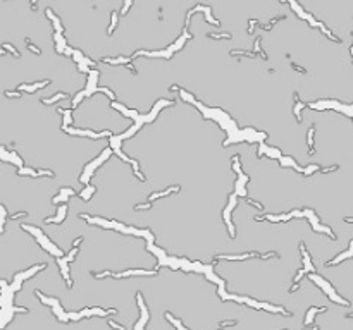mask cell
Segmentation results:
<instances>
[{
	"instance_id": "obj_1",
	"label": "cell",
	"mask_w": 353,
	"mask_h": 330,
	"mask_svg": "<svg viewBox=\"0 0 353 330\" xmlns=\"http://www.w3.org/2000/svg\"><path fill=\"white\" fill-rule=\"evenodd\" d=\"M234 206H236V193L229 196V205H227V208L224 210V222H226V225H227V229H229V236H231V237H236V229H234V225H233V222L229 220V215H231V210H233Z\"/></svg>"
},
{
	"instance_id": "obj_2",
	"label": "cell",
	"mask_w": 353,
	"mask_h": 330,
	"mask_svg": "<svg viewBox=\"0 0 353 330\" xmlns=\"http://www.w3.org/2000/svg\"><path fill=\"white\" fill-rule=\"evenodd\" d=\"M67 205H62V206H59V215L57 217H48V218H45V222L47 224H52V222H55V224H60L62 220H64V217H66V213H67Z\"/></svg>"
},
{
	"instance_id": "obj_3",
	"label": "cell",
	"mask_w": 353,
	"mask_h": 330,
	"mask_svg": "<svg viewBox=\"0 0 353 330\" xmlns=\"http://www.w3.org/2000/svg\"><path fill=\"white\" fill-rule=\"evenodd\" d=\"M47 84H50V81H41V83H36V84H31V86H26V84H21V86L17 88V91H29V93H33V91H36L38 88H43V86H47Z\"/></svg>"
},
{
	"instance_id": "obj_4",
	"label": "cell",
	"mask_w": 353,
	"mask_h": 330,
	"mask_svg": "<svg viewBox=\"0 0 353 330\" xmlns=\"http://www.w3.org/2000/svg\"><path fill=\"white\" fill-rule=\"evenodd\" d=\"M45 14H47V15H48V17L53 21V24H55V33L62 34V26H60V21H59V17H57V15L52 12V9H47V10H45Z\"/></svg>"
},
{
	"instance_id": "obj_5",
	"label": "cell",
	"mask_w": 353,
	"mask_h": 330,
	"mask_svg": "<svg viewBox=\"0 0 353 330\" xmlns=\"http://www.w3.org/2000/svg\"><path fill=\"white\" fill-rule=\"evenodd\" d=\"M174 191H179V186H172V187H169V189H166V191H162V193H155V194H150V201H154V199H157V198H162V196H167V194H171V193H174Z\"/></svg>"
},
{
	"instance_id": "obj_6",
	"label": "cell",
	"mask_w": 353,
	"mask_h": 330,
	"mask_svg": "<svg viewBox=\"0 0 353 330\" xmlns=\"http://www.w3.org/2000/svg\"><path fill=\"white\" fill-rule=\"evenodd\" d=\"M64 98H69V95H66V93H57V95H53L52 98H48V100H41L45 105H52V103H55V102H59V100H64Z\"/></svg>"
},
{
	"instance_id": "obj_7",
	"label": "cell",
	"mask_w": 353,
	"mask_h": 330,
	"mask_svg": "<svg viewBox=\"0 0 353 330\" xmlns=\"http://www.w3.org/2000/svg\"><path fill=\"white\" fill-rule=\"evenodd\" d=\"M34 294H36V296H38V298H40V299H41L45 304H48V306H57V304H59V301H57V299H48V298H45V296H43L40 291H36Z\"/></svg>"
},
{
	"instance_id": "obj_8",
	"label": "cell",
	"mask_w": 353,
	"mask_h": 330,
	"mask_svg": "<svg viewBox=\"0 0 353 330\" xmlns=\"http://www.w3.org/2000/svg\"><path fill=\"white\" fill-rule=\"evenodd\" d=\"M314 126L308 129V146H310V150H308V155H314L315 153V150H314Z\"/></svg>"
},
{
	"instance_id": "obj_9",
	"label": "cell",
	"mask_w": 353,
	"mask_h": 330,
	"mask_svg": "<svg viewBox=\"0 0 353 330\" xmlns=\"http://www.w3.org/2000/svg\"><path fill=\"white\" fill-rule=\"evenodd\" d=\"M95 191H97V187H95V186H88V187H86V189L81 193V198H83V199H90V198H91V194H93Z\"/></svg>"
},
{
	"instance_id": "obj_10",
	"label": "cell",
	"mask_w": 353,
	"mask_h": 330,
	"mask_svg": "<svg viewBox=\"0 0 353 330\" xmlns=\"http://www.w3.org/2000/svg\"><path fill=\"white\" fill-rule=\"evenodd\" d=\"M207 36H208V38H224V40H231V34H229V33H224V34H222V33H220V34H217V33H208Z\"/></svg>"
},
{
	"instance_id": "obj_11",
	"label": "cell",
	"mask_w": 353,
	"mask_h": 330,
	"mask_svg": "<svg viewBox=\"0 0 353 330\" xmlns=\"http://www.w3.org/2000/svg\"><path fill=\"white\" fill-rule=\"evenodd\" d=\"M315 311H317V308H310V310H308V317L303 320V325H308V323L314 320V313H315Z\"/></svg>"
},
{
	"instance_id": "obj_12",
	"label": "cell",
	"mask_w": 353,
	"mask_h": 330,
	"mask_svg": "<svg viewBox=\"0 0 353 330\" xmlns=\"http://www.w3.org/2000/svg\"><path fill=\"white\" fill-rule=\"evenodd\" d=\"M76 253H78V248H72V251H71V253H69V255H67V256L64 258V261H66V263H71V261L74 260V256H76Z\"/></svg>"
},
{
	"instance_id": "obj_13",
	"label": "cell",
	"mask_w": 353,
	"mask_h": 330,
	"mask_svg": "<svg viewBox=\"0 0 353 330\" xmlns=\"http://www.w3.org/2000/svg\"><path fill=\"white\" fill-rule=\"evenodd\" d=\"M116 24H117V15H116V12H112V22H110V28H109V34H112V33H114Z\"/></svg>"
},
{
	"instance_id": "obj_14",
	"label": "cell",
	"mask_w": 353,
	"mask_h": 330,
	"mask_svg": "<svg viewBox=\"0 0 353 330\" xmlns=\"http://www.w3.org/2000/svg\"><path fill=\"white\" fill-rule=\"evenodd\" d=\"M3 48H5V50H9V52H12V55H14V57H19V52H17L14 46H10L9 43H3Z\"/></svg>"
},
{
	"instance_id": "obj_15",
	"label": "cell",
	"mask_w": 353,
	"mask_h": 330,
	"mask_svg": "<svg viewBox=\"0 0 353 330\" xmlns=\"http://www.w3.org/2000/svg\"><path fill=\"white\" fill-rule=\"evenodd\" d=\"M26 45H28V48H29L31 52H34V53H38V55H41V52H40V48H38V46H34L33 43H29V40L26 41Z\"/></svg>"
},
{
	"instance_id": "obj_16",
	"label": "cell",
	"mask_w": 353,
	"mask_h": 330,
	"mask_svg": "<svg viewBox=\"0 0 353 330\" xmlns=\"http://www.w3.org/2000/svg\"><path fill=\"white\" fill-rule=\"evenodd\" d=\"M60 194H64V196H72L74 191H72L71 187H60Z\"/></svg>"
},
{
	"instance_id": "obj_17",
	"label": "cell",
	"mask_w": 353,
	"mask_h": 330,
	"mask_svg": "<svg viewBox=\"0 0 353 330\" xmlns=\"http://www.w3.org/2000/svg\"><path fill=\"white\" fill-rule=\"evenodd\" d=\"M5 96H14V98H19L21 96V91H5Z\"/></svg>"
},
{
	"instance_id": "obj_18",
	"label": "cell",
	"mask_w": 353,
	"mask_h": 330,
	"mask_svg": "<svg viewBox=\"0 0 353 330\" xmlns=\"http://www.w3.org/2000/svg\"><path fill=\"white\" fill-rule=\"evenodd\" d=\"M246 203L253 205V206H255V208H258V210H264V206H262L260 203H257V201H253V199H250V198H246Z\"/></svg>"
},
{
	"instance_id": "obj_19",
	"label": "cell",
	"mask_w": 353,
	"mask_h": 330,
	"mask_svg": "<svg viewBox=\"0 0 353 330\" xmlns=\"http://www.w3.org/2000/svg\"><path fill=\"white\" fill-rule=\"evenodd\" d=\"M131 2H133V0H126V2H124V7H122V14H126V12H128V9L131 7Z\"/></svg>"
},
{
	"instance_id": "obj_20",
	"label": "cell",
	"mask_w": 353,
	"mask_h": 330,
	"mask_svg": "<svg viewBox=\"0 0 353 330\" xmlns=\"http://www.w3.org/2000/svg\"><path fill=\"white\" fill-rule=\"evenodd\" d=\"M150 206H152V203H145V205H136L135 208L136 210H145V208H150Z\"/></svg>"
},
{
	"instance_id": "obj_21",
	"label": "cell",
	"mask_w": 353,
	"mask_h": 330,
	"mask_svg": "<svg viewBox=\"0 0 353 330\" xmlns=\"http://www.w3.org/2000/svg\"><path fill=\"white\" fill-rule=\"evenodd\" d=\"M26 215H28L26 211H21V213H16V215H12L10 218H12V220H16V218H22V217H26Z\"/></svg>"
},
{
	"instance_id": "obj_22",
	"label": "cell",
	"mask_w": 353,
	"mask_h": 330,
	"mask_svg": "<svg viewBox=\"0 0 353 330\" xmlns=\"http://www.w3.org/2000/svg\"><path fill=\"white\" fill-rule=\"evenodd\" d=\"M338 168V165H333V167H327V168H322L321 172H324V174H327V172H333V170H336Z\"/></svg>"
},
{
	"instance_id": "obj_23",
	"label": "cell",
	"mask_w": 353,
	"mask_h": 330,
	"mask_svg": "<svg viewBox=\"0 0 353 330\" xmlns=\"http://www.w3.org/2000/svg\"><path fill=\"white\" fill-rule=\"evenodd\" d=\"M109 325H110V327H114V329H117V330H124V327H121V325H117L116 322H109Z\"/></svg>"
},
{
	"instance_id": "obj_24",
	"label": "cell",
	"mask_w": 353,
	"mask_h": 330,
	"mask_svg": "<svg viewBox=\"0 0 353 330\" xmlns=\"http://www.w3.org/2000/svg\"><path fill=\"white\" fill-rule=\"evenodd\" d=\"M107 275H112L110 272H103V273H95V277L97 279H102V277H107Z\"/></svg>"
},
{
	"instance_id": "obj_25",
	"label": "cell",
	"mask_w": 353,
	"mask_h": 330,
	"mask_svg": "<svg viewBox=\"0 0 353 330\" xmlns=\"http://www.w3.org/2000/svg\"><path fill=\"white\" fill-rule=\"evenodd\" d=\"M293 69H295V71H298V72H303V74L307 72V71H305L303 67H300V65H293Z\"/></svg>"
},
{
	"instance_id": "obj_26",
	"label": "cell",
	"mask_w": 353,
	"mask_h": 330,
	"mask_svg": "<svg viewBox=\"0 0 353 330\" xmlns=\"http://www.w3.org/2000/svg\"><path fill=\"white\" fill-rule=\"evenodd\" d=\"M83 241V237H78V239H74V242H72V248H78V244Z\"/></svg>"
},
{
	"instance_id": "obj_27",
	"label": "cell",
	"mask_w": 353,
	"mask_h": 330,
	"mask_svg": "<svg viewBox=\"0 0 353 330\" xmlns=\"http://www.w3.org/2000/svg\"><path fill=\"white\" fill-rule=\"evenodd\" d=\"M220 325H222V327H224V325H236V322H233V320H229V322H222Z\"/></svg>"
},
{
	"instance_id": "obj_28",
	"label": "cell",
	"mask_w": 353,
	"mask_h": 330,
	"mask_svg": "<svg viewBox=\"0 0 353 330\" xmlns=\"http://www.w3.org/2000/svg\"><path fill=\"white\" fill-rule=\"evenodd\" d=\"M327 311V308L326 306H322V308H317V313H326Z\"/></svg>"
},
{
	"instance_id": "obj_29",
	"label": "cell",
	"mask_w": 353,
	"mask_h": 330,
	"mask_svg": "<svg viewBox=\"0 0 353 330\" xmlns=\"http://www.w3.org/2000/svg\"><path fill=\"white\" fill-rule=\"evenodd\" d=\"M34 2H36V0H31V3H33V7H36V5H34Z\"/></svg>"
}]
</instances>
